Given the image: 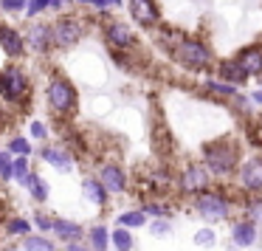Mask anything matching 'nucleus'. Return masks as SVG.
<instances>
[{"instance_id": "obj_38", "label": "nucleus", "mask_w": 262, "mask_h": 251, "mask_svg": "<svg viewBox=\"0 0 262 251\" xmlns=\"http://www.w3.org/2000/svg\"><path fill=\"white\" fill-rule=\"evenodd\" d=\"M65 251H93V248L85 243V240H79V243H68V245H65Z\"/></svg>"}, {"instance_id": "obj_22", "label": "nucleus", "mask_w": 262, "mask_h": 251, "mask_svg": "<svg viewBox=\"0 0 262 251\" xmlns=\"http://www.w3.org/2000/svg\"><path fill=\"white\" fill-rule=\"evenodd\" d=\"M141 212L152 220H169L172 217V203H166L164 198H147L141 203Z\"/></svg>"}, {"instance_id": "obj_32", "label": "nucleus", "mask_w": 262, "mask_h": 251, "mask_svg": "<svg viewBox=\"0 0 262 251\" xmlns=\"http://www.w3.org/2000/svg\"><path fill=\"white\" fill-rule=\"evenodd\" d=\"M9 153H14V155H26V158H29V155H31V144H29V138L14 136L12 141H9Z\"/></svg>"}, {"instance_id": "obj_8", "label": "nucleus", "mask_w": 262, "mask_h": 251, "mask_svg": "<svg viewBox=\"0 0 262 251\" xmlns=\"http://www.w3.org/2000/svg\"><path fill=\"white\" fill-rule=\"evenodd\" d=\"M239 186L248 195H262V155H251L239 164Z\"/></svg>"}, {"instance_id": "obj_4", "label": "nucleus", "mask_w": 262, "mask_h": 251, "mask_svg": "<svg viewBox=\"0 0 262 251\" xmlns=\"http://www.w3.org/2000/svg\"><path fill=\"white\" fill-rule=\"evenodd\" d=\"M175 59L186 71H206L211 65V59H214V54H211V48L206 46L203 40H198V37H183L175 46Z\"/></svg>"}, {"instance_id": "obj_40", "label": "nucleus", "mask_w": 262, "mask_h": 251, "mask_svg": "<svg viewBox=\"0 0 262 251\" xmlns=\"http://www.w3.org/2000/svg\"><path fill=\"white\" fill-rule=\"evenodd\" d=\"M3 127H6V116L0 113V130H3Z\"/></svg>"}, {"instance_id": "obj_1", "label": "nucleus", "mask_w": 262, "mask_h": 251, "mask_svg": "<svg viewBox=\"0 0 262 251\" xmlns=\"http://www.w3.org/2000/svg\"><path fill=\"white\" fill-rule=\"evenodd\" d=\"M203 164L211 178H228L239 166V147L231 141H211L203 147Z\"/></svg>"}, {"instance_id": "obj_42", "label": "nucleus", "mask_w": 262, "mask_h": 251, "mask_svg": "<svg viewBox=\"0 0 262 251\" xmlns=\"http://www.w3.org/2000/svg\"><path fill=\"white\" fill-rule=\"evenodd\" d=\"M79 3H88V0H79Z\"/></svg>"}, {"instance_id": "obj_11", "label": "nucleus", "mask_w": 262, "mask_h": 251, "mask_svg": "<svg viewBox=\"0 0 262 251\" xmlns=\"http://www.w3.org/2000/svg\"><path fill=\"white\" fill-rule=\"evenodd\" d=\"M127 6H130V14L138 26L144 29H152L155 23L161 20V12L155 6V0H127Z\"/></svg>"}, {"instance_id": "obj_23", "label": "nucleus", "mask_w": 262, "mask_h": 251, "mask_svg": "<svg viewBox=\"0 0 262 251\" xmlns=\"http://www.w3.org/2000/svg\"><path fill=\"white\" fill-rule=\"evenodd\" d=\"M110 245H113L116 251H133V248H136V237H133L130 228L116 226L113 232H110Z\"/></svg>"}, {"instance_id": "obj_14", "label": "nucleus", "mask_w": 262, "mask_h": 251, "mask_svg": "<svg viewBox=\"0 0 262 251\" xmlns=\"http://www.w3.org/2000/svg\"><path fill=\"white\" fill-rule=\"evenodd\" d=\"M104 40H107L110 48H116V51H124V48L136 46V34H133V29L124 26V23H107V29H104Z\"/></svg>"}, {"instance_id": "obj_37", "label": "nucleus", "mask_w": 262, "mask_h": 251, "mask_svg": "<svg viewBox=\"0 0 262 251\" xmlns=\"http://www.w3.org/2000/svg\"><path fill=\"white\" fill-rule=\"evenodd\" d=\"M31 138H37V141L48 138V127L42 124V121H31Z\"/></svg>"}, {"instance_id": "obj_10", "label": "nucleus", "mask_w": 262, "mask_h": 251, "mask_svg": "<svg viewBox=\"0 0 262 251\" xmlns=\"http://www.w3.org/2000/svg\"><path fill=\"white\" fill-rule=\"evenodd\" d=\"M256 243H259V226L245 220V217H237L231 223V245L245 251V248H254Z\"/></svg>"}, {"instance_id": "obj_7", "label": "nucleus", "mask_w": 262, "mask_h": 251, "mask_svg": "<svg viewBox=\"0 0 262 251\" xmlns=\"http://www.w3.org/2000/svg\"><path fill=\"white\" fill-rule=\"evenodd\" d=\"M51 34H54V48H71L82 40L85 26H82V20L71 17V14H62V17H57V23L51 26Z\"/></svg>"}, {"instance_id": "obj_25", "label": "nucleus", "mask_w": 262, "mask_h": 251, "mask_svg": "<svg viewBox=\"0 0 262 251\" xmlns=\"http://www.w3.org/2000/svg\"><path fill=\"white\" fill-rule=\"evenodd\" d=\"M20 245H23V251H57V243L48 234H29Z\"/></svg>"}, {"instance_id": "obj_30", "label": "nucleus", "mask_w": 262, "mask_h": 251, "mask_svg": "<svg viewBox=\"0 0 262 251\" xmlns=\"http://www.w3.org/2000/svg\"><path fill=\"white\" fill-rule=\"evenodd\" d=\"M12 172H14V181L26 183V178L31 175V166H29V158H26V155H17V158L12 161Z\"/></svg>"}, {"instance_id": "obj_15", "label": "nucleus", "mask_w": 262, "mask_h": 251, "mask_svg": "<svg viewBox=\"0 0 262 251\" xmlns=\"http://www.w3.org/2000/svg\"><path fill=\"white\" fill-rule=\"evenodd\" d=\"M40 158L46 164H51L57 172H71L74 170V155H71L68 147H42Z\"/></svg>"}, {"instance_id": "obj_24", "label": "nucleus", "mask_w": 262, "mask_h": 251, "mask_svg": "<svg viewBox=\"0 0 262 251\" xmlns=\"http://www.w3.org/2000/svg\"><path fill=\"white\" fill-rule=\"evenodd\" d=\"M23 189H29V195L37 200V203H46V200H48V183L42 181V178L37 175V172H31V175L26 178Z\"/></svg>"}, {"instance_id": "obj_31", "label": "nucleus", "mask_w": 262, "mask_h": 251, "mask_svg": "<svg viewBox=\"0 0 262 251\" xmlns=\"http://www.w3.org/2000/svg\"><path fill=\"white\" fill-rule=\"evenodd\" d=\"M31 223L40 228V234H54V217L46 215V212H34V220Z\"/></svg>"}, {"instance_id": "obj_20", "label": "nucleus", "mask_w": 262, "mask_h": 251, "mask_svg": "<svg viewBox=\"0 0 262 251\" xmlns=\"http://www.w3.org/2000/svg\"><path fill=\"white\" fill-rule=\"evenodd\" d=\"M85 243L91 245L93 251H107L110 248V228L104 223H93L85 234Z\"/></svg>"}, {"instance_id": "obj_17", "label": "nucleus", "mask_w": 262, "mask_h": 251, "mask_svg": "<svg viewBox=\"0 0 262 251\" xmlns=\"http://www.w3.org/2000/svg\"><path fill=\"white\" fill-rule=\"evenodd\" d=\"M54 234H57L59 240H62L65 245L68 243H79V240H85L88 228L79 226L76 220H65V217H54Z\"/></svg>"}, {"instance_id": "obj_41", "label": "nucleus", "mask_w": 262, "mask_h": 251, "mask_svg": "<svg viewBox=\"0 0 262 251\" xmlns=\"http://www.w3.org/2000/svg\"><path fill=\"white\" fill-rule=\"evenodd\" d=\"M0 237H3V226H0Z\"/></svg>"}, {"instance_id": "obj_16", "label": "nucleus", "mask_w": 262, "mask_h": 251, "mask_svg": "<svg viewBox=\"0 0 262 251\" xmlns=\"http://www.w3.org/2000/svg\"><path fill=\"white\" fill-rule=\"evenodd\" d=\"M82 198H85L88 203L104 209V206H107V200H110V192L102 186V181H99V178L88 175V178H82Z\"/></svg>"}, {"instance_id": "obj_26", "label": "nucleus", "mask_w": 262, "mask_h": 251, "mask_svg": "<svg viewBox=\"0 0 262 251\" xmlns=\"http://www.w3.org/2000/svg\"><path fill=\"white\" fill-rule=\"evenodd\" d=\"M119 226L136 232V228L147 226V215L141 212V206H138V209H127V212H121V215H119Z\"/></svg>"}, {"instance_id": "obj_34", "label": "nucleus", "mask_w": 262, "mask_h": 251, "mask_svg": "<svg viewBox=\"0 0 262 251\" xmlns=\"http://www.w3.org/2000/svg\"><path fill=\"white\" fill-rule=\"evenodd\" d=\"M206 88L214 91V93H220V96H237V88L226 85V82H217V79H209V82H206Z\"/></svg>"}, {"instance_id": "obj_6", "label": "nucleus", "mask_w": 262, "mask_h": 251, "mask_svg": "<svg viewBox=\"0 0 262 251\" xmlns=\"http://www.w3.org/2000/svg\"><path fill=\"white\" fill-rule=\"evenodd\" d=\"M206 189H211V172L206 170V164H186L178 175V192L183 198H198Z\"/></svg>"}, {"instance_id": "obj_36", "label": "nucleus", "mask_w": 262, "mask_h": 251, "mask_svg": "<svg viewBox=\"0 0 262 251\" xmlns=\"http://www.w3.org/2000/svg\"><path fill=\"white\" fill-rule=\"evenodd\" d=\"M48 9V0H29V9H26V12H29V17H37V14H42Z\"/></svg>"}, {"instance_id": "obj_33", "label": "nucleus", "mask_w": 262, "mask_h": 251, "mask_svg": "<svg viewBox=\"0 0 262 251\" xmlns=\"http://www.w3.org/2000/svg\"><path fill=\"white\" fill-rule=\"evenodd\" d=\"M14 172H12V158H9L6 150H0V181H12Z\"/></svg>"}, {"instance_id": "obj_12", "label": "nucleus", "mask_w": 262, "mask_h": 251, "mask_svg": "<svg viewBox=\"0 0 262 251\" xmlns=\"http://www.w3.org/2000/svg\"><path fill=\"white\" fill-rule=\"evenodd\" d=\"M0 51L9 59H20L26 54V37L12 26H0Z\"/></svg>"}, {"instance_id": "obj_21", "label": "nucleus", "mask_w": 262, "mask_h": 251, "mask_svg": "<svg viewBox=\"0 0 262 251\" xmlns=\"http://www.w3.org/2000/svg\"><path fill=\"white\" fill-rule=\"evenodd\" d=\"M31 228H34V223L29 220V217H23V215H14V217H9L6 223H3V237H29L31 234Z\"/></svg>"}, {"instance_id": "obj_39", "label": "nucleus", "mask_w": 262, "mask_h": 251, "mask_svg": "<svg viewBox=\"0 0 262 251\" xmlns=\"http://www.w3.org/2000/svg\"><path fill=\"white\" fill-rule=\"evenodd\" d=\"M251 102H254V104H262V88H259V91L251 93Z\"/></svg>"}, {"instance_id": "obj_13", "label": "nucleus", "mask_w": 262, "mask_h": 251, "mask_svg": "<svg viewBox=\"0 0 262 251\" xmlns=\"http://www.w3.org/2000/svg\"><path fill=\"white\" fill-rule=\"evenodd\" d=\"M26 48H31L34 54H48L54 48V34H51V26L46 23H34L26 34Z\"/></svg>"}, {"instance_id": "obj_27", "label": "nucleus", "mask_w": 262, "mask_h": 251, "mask_svg": "<svg viewBox=\"0 0 262 251\" xmlns=\"http://www.w3.org/2000/svg\"><path fill=\"white\" fill-rule=\"evenodd\" d=\"M217 228L214 226H203V228H198V232L192 234V243L198 245V248H214L217 245Z\"/></svg>"}, {"instance_id": "obj_35", "label": "nucleus", "mask_w": 262, "mask_h": 251, "mask_svg": "<svg viewBox=\"0 0 262 251\" xmlns=\"http://www.w3.org/2000/svg\"><path fill=\"white\" fill-rule=\"evenodd\" d=\"M0 9L3 12H23V9H29V0H0Z\"/></svg>"}, {"instance_id": "obj_29", "label": "nucleus", "mask_w": 262, "mask_h": 251, "mask_svg": "<svg viewBox=\"0 0 262 251\" xmlns=\"http://www.w3.org/2000/svg\"><path fill=\"white\" fill-rule=\"evenodd\" d=\"M149 234H152L155 240H166V237H172V220H149Z\"/></svg>"}, {"instance_id": "obj_28", "label": "nucleus", "mask_w": 262, "mask_h": 251, "mask_svg": "<svg viewBox=\"0 0 262 251\" xmlns=\"http://www.w3.org/2000/svg\"><path fill=\"white\" fill-rule=\"evenodd\" d=\"M245 220H251V223H256V226L262 228V195H251L248 200H245Z\"/></svg>"}, {"instance_id": "obj_18", "label": "nucleus", "mask_w": 262, "mask_h": 251, "mask_svg": "<svg viewBox=\"0 0 262 251\" xmlns=\"http://www.w3.org/2000/svg\"><path fill=\"white\" fill-rule=\"evenodd\" d=\"M237 62L243 68L245 76H256L262 74V46H248L237 54Z\"/></svg>"}, {"instance_id": "obj_9", "label": "nucleus", "mask_w": 262, "mask_h": 251, "mask_svg": "<svg viewBox=\"0 0 262 251\" xmlns=\"http://www.w3.org/2000/svg\"><path fill=\"white\" fill-rule=\"evenodd\" d=\"M99 181H102V186L107 189L110 195H124L127 186H130V181H127V172L124 166L113 164V161H107V164L99 166Z\"/></svg>"}, {"instance_id": "obj_2", "label": "nucleus", "mask_w": 262, "mask_h": 251, "mask_svg": "<svg viewBox=\"0 0 262 251\" xmlns=\"http://www.w3.org/2000/svg\"><path fill=\"white\" fill-rule=\"evenodd\" d=\"M192 209L200 220H206L209 226H217L223 220H231V200L223 189H206L203 195L192 198Z\"/></svg>"}, {"instance_id": "obj_19", "label": "nucleus", "mask_w": 262, "mask_h": 251, "mask_svg": "<svg viewBox=\"0 0 262 251\" xmlns=\"http://www.w3.org/2000/svg\"><path fill=\"white\" fill-rule=\"evenodd\" d=\"M217 76H220V82H226V85H231V88L243 85V82L248 79V76L243 74V68H239L237 57L220 59V62H217Z\"/></svg>"}, {"instance_id": "obj_3", "label": "nucleus", "mask_w": 262, "mask_h": 251, "mask_svg": "<svg viewBox=\"0 0 262 251\" xmlns=\"http://www.w3.org/2000/svg\"><path fill=\"white\" fill-rule=\"evenodd\" d=\"M46 99H48V108H51L57 116H71L76 110V102H79L74 82L65 79L62 74H54L51 79H48Z\"/></svg>"}, {"instance_id": "obj_5", "label": "nucleus", "mask_w": 262, "mask_h": 251, "mask_svg": "<svg viewBox=\"0 0 262 251\" xmlns=\"http://www.w3.org/2000/svg\"><path fill=\"white\" fill-rule=\"evenodd\" d=\"M0 96L9 104H20L29 96V74L20 65H9L0 71Z\"/></svg>"}]
</instances>
